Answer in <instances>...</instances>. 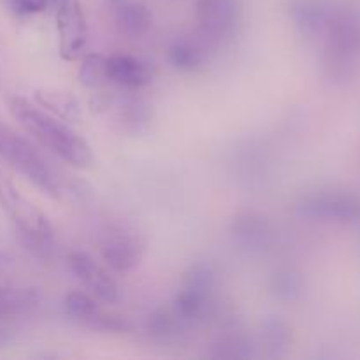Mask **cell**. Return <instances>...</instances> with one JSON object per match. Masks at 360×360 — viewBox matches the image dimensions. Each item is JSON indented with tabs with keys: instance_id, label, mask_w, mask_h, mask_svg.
Listing matches in <instances>:
<instances>
[{
	"instance_id": "1",
	"label": "cell",
	"mask_w": 360,
	"mask_h": 360,
	"mask_svg": "<svg viewBox=\"0 0 360 360\" xmlns=\"http://www.w3.org/2000/svg\"><path fill=\"white\" fill-rule=\"evenodd\" d=\"M11 115L39 144L72 167H90L94 162L90 144L63 120L18 95L7 97Z\"/></svg>"
},
{
	"instance_id": "2",
	"label": "cell",
	"mask_w": 360,
	"mask_h": 360,
	"mask_svg": "<svg viewBox=\"0 0 360 360\" xmlns=\"http://www.w3.org/2000/svg\"><path fill=\"white\" fill-rule=\"evenodd\" d=\"M0 206L20 232L23 243L39 255H49L55 250V229L48 217L20 193L9 176L0 167Z\"/></svg>"
},
{
	"instance_id": "3",
	"label": "cell",
	"mask_w": 360,
	"mask_h": 360,
	"mask_svg": "<svg viewBox=\"0 0 360 360\" xmlns=\"http://www.w3.org/2000/svg\"><path fill=\"white\" fill-rule=\"evenodd\" d=\"M0 155L44 195L51 199H58L62 195V181L55 169L42 157L41 151L30 141L2 123H0Z\"/></svg>"
},
{
	"instance_id": "4",
	"label": "cell",
	"mask_w": 360,
	"mask_h": 360,
	"mask_svg": "<svg viewBox=\"0 0 360 360\" xmlns=\"http://www.w3.org/2000/svg\"><path fill=\"white\" fill-rule=\"evenodd\" d=\"M217 288V271L207 262H195L183 274L181 287L171 309L185 327L202 322L211 313Z\"/></svg>"
},
{
	"instance_id": "5",
	"label": "cell",
	"mask_w": 360,
	"mask_h": 360,
	"mask_svg": "<svg viewBox=\"0 0 360 360\" xmlns=\"http://www.w3.org/2000/svg\"><path fill=\"white\" fill-rule=\"evenodd\" d=\"M98 252L111 271L127 274L136 269L144 255V239L134 227L125 224H109L101 232Z\"/></svg>"
},
{
	"instance_id": "6",
	"label": "cell",
	"mask_w": 360,
	"mask_h": 360,
	"mask_svg": "<svg viewBox=\"0 0 360 360\" xmlns=\"http://www.w3.org/2000/svg\"><path fill=\"white\" fill-rule=\"evenodd\" d=\"M63 309L72 322L91 330H101V333H130L132 330V322L127 316L105 311L101 306V301L88 292H69L63 299Z\"/></svg>"
},
{
	"instance_id": "7",
	"label": "cell",
	"mask_w": 360,
	"mask_h": 360,
	"mask_svg": "<svg viewBox=\"0 0 360 360\" xmlns=\"http://www.w3.org/2000/svg\"><path fill=\"white\" fill-rule=\"evenodd\" d=\"M58 51L63 60H76L83 55L88 42V25L79 0H60L56 9Z\"/></svg>"
},
{
	"instance_id": "8",
	"label": "cell",
	"mask_w": 360,
	"mask_h": 360,
	"mask_svg": "<svg viewBox=\"0 0 360 360\" xmlns=\"http://www.w3.org/2000/svg\"><path fill=\"white\" fill-rule=\"evenodd\" d=\"M67 267L95 299L104 304H116L120 301V288L115 278L86 252H70L67 257Z\"/></svg>"
},
{
	"instance_id": "9",
	"label": "cell",
	"mask_w": 360,
	"mask_h": 360,
	"mask_svg": "<svg viewBox=\"0 0 360 360\" xmlns=\"http://www.w3.org/2000/svg\"><path fill=\"white\" fill-rule=\"evenodd\" d=\"M243 16L241 0H197L195 20L206 37H231Z\"/></svg>"
},
{
	"instance_id": "10",
	"label": "cell",
	"mask_w": 360,
	"mask_h": 360,
	"mask_svg": "<svg viewBox=\"0 0 360 360\" xmlns=\"http://www.w3.org/2000/svg\"><path fill=\"white\" fill-rule=\"evenodd\" d=\"M231 234L234 241L246 252L259 253L264 252L273 243V229L267 221L266 217H262L257 211H243L232 220Z\"/></svg>"
},
{
	"instance_id": "11",
	"label": "cell",
	"mask_w": 360,
	"mask_h": 360,
	"mask_svg": "<svg viewBox=\"0 0 360 360\" xmlns=\"http://www.w3.org/2000/svg\"><path fill=\"white\" fill-rule=\"evenodd\" d=\"M108 81L125 91H139L151 84L153 74L141 58L118 53L108 56Z\"/></svg>"
},
{
	"instance_id": "12",
	"label": "cell",
	"mask_w": 360,
	"mask_h": 360,
	"mask_svg": "<svg viewBox=\"0 0 360 360\" xmlns=\"http://www.w3.org/2000/svg\"><path fill=\"white\" fill-rule=\"evenodd\" d=\"M111 14L116 30L129 39L143 37L153 23V14L136 0H111Z\"/></svg>"
},
{
	"instance_id": "13",
	"label": "cell",
	"mask_w": 360,
	"mask_h": 360,
	"mask_svg": "<svg viewBox=\"0 0 360 360\" xmlns=\"http://www.w3.org/2000/svg\"><path fill=\"white\" fill-rule=\"evenodd\" d=\"M167 62L179 72H195L206 63V53L188 37H176L167 46Z\"/></svg>"
},
{
	"instance_id": "14",
	"label": "cell",
	"mask_w": 360,
	"mask_h": 360,
	"mask_svg": "<svg viewBox=\"0 0 360 360\" xmlns=\"http://www.w3.org/2000/svg\"><path fill=\"white\" fill-rule=\"evenodd\" d=\"M35 101H37L39 108L67 123H74L81 118L79 102L69 91L37 90L35 91Z\"/></svg>"
},
{
	"instance_id": "15",
	"label": "cell",
	"mask_w": 360,
	"mask_h": 360,
	"mask_svg": "<svg viewBox=\"0 0 360 360\" xmlns=\"http://www.w3.org/2000/svg\"><path fill=\"white\" fill-rule=\"evenodd\" d=\"M39 301L41 297L32 288H0V319L32 311Z\"/></svg>"
},
{
	"instance_id": "16",
	"label": "cell",
	"mask_w": 360,
	"mask_h": 360,
	"mask_svg": "<svg viewBox=\"0 0 360 360\" xmlns=\"http://www.w3.org/2000/svg\"><path fill=\"white\" fill-rule=\"evenodd\" d=\"M253 341L241 333H229L218 338L213 345L211 357L214 359H250L255 354Z\"/></svg>"
},
{
	"instance_id": "17",
	"label": "cell",
	"mask_w": 360,
	"mask_h": 360,
	"mask_svg": "<svg viewBox=\"0 0 360 360\" xmlns=\"http://www.w3.org/2000/svg\"><path fill=\"white\" fill-rule=\"evenodd\" d=\"M185 329L183 323L179 322L178 316L174 315L172 309L158 308L148 316L146 320V333L157 341H169L178 336Z\"/></svg>"
},
{
	"instance_id": "18",
	"label": "cell",
	"mask_w": 360,
	"mask_h": 360,
	"mask_svg": "<svg viewBox=\"0 0 360 360\" xmlns=\"http://www.w3.org/2000/svg\"><path fill=\"white\" fill-rule=\"evenodd\" d=\"M271 292L280 301L295 302L304 294V281L295 271L280 269L271 280Z\"/></svg>"
},
{
	"instance_id": "19",
	"label": "cell",
	"mask_w": 360,
	"mask_h": 360,
	"mask_svg": "<svg viewBox=\"0 0 360 360\" xmlns=\"http://www.w3.org/2000/svg\"><path fill=\"white\" fill-rule=\"evenodd\" d=\"M292 333L290 327L283 322L281 319H267L262 326V347L269 352L271 355H281L285 354L288 347H290Z\"/></svg>"
},
{
	"instance_id": "20",
	"label": "cell",
	"mask_w": 360,
	"mask_h": 360,
	"mask_svg": "<svg viewBox=\"0 0 360 360\" xmlns=\"http://www.w3.org/2000/svg\"><path fill=\"white\" fill-rule=\"evenodd\" d=\"M116 116L127 130H139L141 127L150 122V105L141 98L125 97L118 101Z\"/></svg>"
},
{
	"instance_id": "21",
	"label": "cell",
	"mask_w": 360,
	"mask_h": 360,
	"mask_svg": "<svg viewBox=\"0 0 360 360\" xmlns=\"http://www.w3.org/2000/svg\"><path fill=\"white\" fill-rule=\"evenodd\" d=\"M79 83L86 88H101L108 84V56L88 53L79 65Z\"/></svg>"
},
{
	"instance_id": "22",
	"label": "cell",
	"mask_w": 360,
	"mask_h": 360,
	"mask_svg": "<svg viewBox=\"0 0 360 360\" xmlns=\"http://www.w3.org/2000/svg\"><path fill=\"white\" fill-rule=\"evenodd\" d=\"M51 0H7L13 13L20 16H28V14H39L48 7Z\"/></svg>"
},
{
	"instance_id": "23",
	"label": "cell",
	"mask_w": 360,
	"mask_h": 360,
	"mask_svg": "<svg viewBox=\"0 0 360 360\" xmlns=\"http://www.w3.org/2000/svg\"><path fill=\"white\" fill-rule=\"evenodd\" d=\"M0 267H2V255H0Z\"/></svg>"
},
{
	"instance_id": "24",
	"label": "cell",
	"mask_w": 360,
	"mask_h": 360,
	"mask_svg": "<svg viewBox=\"0 0 360 360\" xmlns=\"http://www.w3.org/2000/svg\"><path fill=\"white\" fill-rule=\"evenodd\" d=\"M0 343H2V334H0Z\"/></svg>"
}]
</instances>
